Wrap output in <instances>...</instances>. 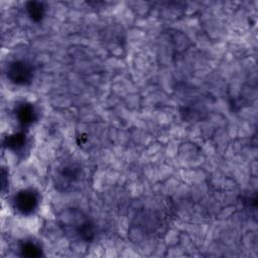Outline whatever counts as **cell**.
Listing matches in <instances>:
<instances>
[{
	"label": "cell",
	"instance_id": "obj_7",
	"mask_svg": "<svg viewBox=\"0 0 258 258\" xmlns=\"http://www.w3.org/2000/svg\"><path fill=\"white\" fill-rule=\"evenodd\" d=\"M19 250L21 255L26 257H39L42 255V249L40 245L32 240H25L21 242Z\"/></svg>",
	"mask_w": 258,
	"mask_h": 258
},
{
	"label": "cell",
	"instance_id": "obj_6",
	"mask_svg": "<svg viewBox=\"0 0 258 258\" xmlns=\"http://www.w3.org/2000/svg\"><path fill=\"white\" fill-rule=\"evenodd\" d=\"M4 144L8 149L17 153L24 149L26 145V137L23 133L18 132L6 137Z\"/></svg>",
	"mask_w": 258,
	"mask_h": 258
},
{
	"label": "cell",
	"instance_id": "obj_5",
	"mask_svg": "<svg viewBox=\"0 0 258 258\" xmlns=\"http://www.w3.org/2000/svg\"><path fill=\"white\" fill-rule=\"evenodd\" d=\"M15 116L22 127L30 126L37 118L35 108L32 104L27 102H22L16 106Z\"/></svg>",
	"mask_w": 258,
	"mask_h": 258
},
{
	"label": "cell",
	"instance_id": "obj_4",
	"mask_svg": "<svg viewBox=\"0 0 258 258\" xmlns=\"http://www.w3.org/2000/svg\"><path fill=\"white\" fill-rule=\"evenodd\" d=\"M7 78L15 85H27L32 81L33 69L24 60H13L7 66Z\"/></svg>",
	"mask_w": 258,
	"mask_h": 258
},
{
	"label": "cell",
	"instance_id": "obj_8",
	"mask_svg": "<svg viewBox=\"0 0 258 258\" xmlns=\"http://www.w3.org/2000/svg\"><path fill=\"white\" fill-rule=\"evenodd\" d=\"M26 10L30 18L34 21H39L44 15L43 3L37 1H30L26 4Z\"/></svg>",
	"mask_w": 258,
	"mask_h": 258
},
{
	"label": "cell",
	"instance_id": "obj_2",
	"mask_svg": "<svg viewBox=\"0 0 258 258\" xmlns=\"http://www.w3.org/2000/svg\"><path fill=\"white\" fill-rule=\"evenodd\" d=\"M84 177V169L78 161L64 160L54 170L53 180L55 187L69 190L78 186Z\"/></svg>",
	"mask_w": 258,
	"mask_h": 258
},
{
	"label": "cell",
	"instance_id": "obj_1",
	"mask_svg": "<svg viewBox=\"0 0 258 258\" xmlns=\"http://www.w3.org/2000/svg\"><path fill=\"white\" fill-rule=\"evenodd\" d=\"M58 222L63 233L72 240L91 242L95 238V224L80 210L67 209L59 215Z\"/></svg>",
	"mask_w": 258,
	"mask_h": 258
},
{
	"label": "cell",
	"instance_id": "obj_3",
	"mask_svg": "<svg viewBox=\"0 0 258 258\" xmlns=\"http://www.w3.org/2000/svg\"><path fill=\"white\" fill-rule=\"evenodd\" d=\"M14 210L23 216H29L34 213L39 205V195L33 188L19 190L12 200Z\"/></svg>",
	"mask_w": 258,
	"mask_h": 258
}]
</instances>
